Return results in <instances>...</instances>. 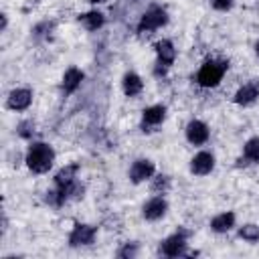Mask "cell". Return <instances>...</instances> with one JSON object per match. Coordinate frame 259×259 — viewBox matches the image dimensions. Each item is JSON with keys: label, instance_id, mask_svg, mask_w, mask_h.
<instances>
[{"label": "cell", "instance_id": "obj_1", "mask_svg": "<svg viewBox=\"0 0 259 259\" xmlns=\"http://www.w3.org/2000/svg\"><path fill=\"white\" fill-rule=\"evenodd\" d=\"M55 162H57V152L49 142H42V140L28 142L24 150V166L28 168V172L36 176H45L53 170Z\"/></svg>", "mask_w": 259, "mask_h": 259}, {"label": "cell", "instance_id": "obj_7", "mask_svg": "<svg viewBox=\"0 0 259 259\" xmlns=\"http://www.w3.org/2000/svg\"><path fill=\"white\" fill-rule=\"evenodd\" d=\"M166 117H168V107L164 103H152V105L144 107L142 115H140V130H142V134L158 132V127L164 125Z\"/></svg>", "mask_w": 259, "mask_h": 259}, {"label": "cell", "instance_id": "obj_29", "mask_svg": "<svg viewBox=\"0 0 259 259\" xmlns=\"http://www.w3.org/2000/svg\"><path fill=\"white\" fill-rule=\"evenodd\" d=\"M127 2H132V4H136V2H142V0H127Z\"/></svg>", "mask_w": 259, "mask_h": 259}, {"label": "cell", "instance_id": "obj_27", "mask_svg": "<svg viewBox=\"0 0 259 259\" xmlns=\"http://www.w3.org/2000/svg\"><path fill=\"white\" fill-rule=\"evenodd\" d=\"M91 6H97V4H105V2H109V0H87Z\"/></svg>", "mask_w": 259, "mask_h": 259}, {"label": "cell", "instance_id": "obj_26", "mask_svg": "<svg viewBox=\"0 0 259 259\" xmlns=\"http://www.w3.org/2000/svg\"><path fill=\"white\" fill-rule=\"evenodd\" d=\"M0 20H2V24H0V32H6V28H8V14L2 12V14H0Z\"/></svg>", "mask_w": 259, "mask_h": 259}, {"label": "cell", "instance_id": "obj_22", "mask_svg": "<svg viewBox=\"0 0 259 259\" xmlns=\"http://www.w3.org/2000/svg\"><path fill=\"white\" fill-rule=\"evenodd\" d=\"M55 28H57V20H49V18H45V20H40V22H36L32 28H30V36L34 38V40H49L51 38V34L55 32Z\"/></svg>", "mask_w": 259, "mask_h": 259}, {"label": "cell", "instance_id": "obj_5", "mask_svg": "<svg viewBox=\"0 0 259 259\" xmlns=\"http://www.w3.org/2000/svg\"><path fill=\"white\" fill-rule=\"evenodd\" d=\"M152 49H154V55H156V61H154V67H152V75L156 79H166L170 69L174 67L176 59H178V49H176L174 40L168 38V36L156 40Z\"/></svg>", "mask_w": 259, "mask_h": 259}, {"label": "cell", "instance_id": "obj_8", "mask_svg": "<svg viewBox=\"0 0 259 259\" xmlns=\"http://www.w3.org/2000/svg\"><path fill=\"white\" fill-rule=\"evenodd\" d=\"M214 168H217V156L212 150H206V148H200L188 162V172L196 178L210 176Z\"/></svg>", "mask_w": 259, "mask_h": 259}, {"label": "cell", "instance_id": "obj_10", "mask_svg": "<svg viewBox=\"0 0 259 259\" xmlns=\"http://www.w3.org/2000/svg\"><path fill=\"white\" fill-rule=\"evenodd\" d=\"M156 172H158V168H156L154 160H150V158H136L130 164V168H127V180H130V184L140 186V184L150 182Z\"/></svg>", "mask_w": 259, "mask_h": 259}, {"label": "cell", "instance_id": "obj_21", "mask_svg": "<svg viewBox=\"0 0 259 259\" xmlns=\"http://www.w3.org/2000/svg\"><path fill=\"white\" fill-rule=\"evenodd\" d=\"M237 239H241L243 243L249 245H257L259 243V223H243L237 225Z\"/></svg>", "mask_w": 259, "mask_h": 259}, {"label": "cell", "instance_id": "obj_9", "mask_svg": "<svg viewBox=\"0 0 259 259\" xmlns=\"http://www.w3.org/2000/svg\"><path fill=\"white\" fill-rule=\"evenodd\" d=\"M184 140L194 148L206 146L210 142V125L200 117L188 119L184 125Z\"/></svg>", "mask_w": 259, "mask_h": 259}, {"label": "cell", "instance_id": "obj_20", "mask_svg": "<svg viewBox=\"0 0 259 259\" xmlns=\"http://www.w3.org/2000/svg\"><path fill=\"white\" fill-rule=\"evenodd\" d=\"M150 186V192L152 194H162L166 196L170 190H172V176L170 174H164V172H156L152 176V180L148 182Z\"/></svg>", "mask_w": 259, "mask_h": 259}, {"label": "cell", "instance_id": "obj_16", "mask_svg": "<svg viewBox=\"0 0 259 259\" xmlns=\"http://www.w3.org/2000/svg\"><path fill=\"white\" fill-rule=\"evenodd\" d=\"M146 89V83H144V77L134 71V69H127L123 75H121V93L127 97V99H136L144 93Z\"/></svg>", "mask_w": 259, "mask_h": 259}, {"label": "cell", "instance_id": "obj_4", "mask_svg": "<svg viewBox=\"0 0 259 259\" xmlns=\"http://www.w3.org/2000/svg\"><path fill=\"white\" fill-rule=\"evenodd\" d=\"M168 22H170V12H168V8H166L164 4L154 2V4H150V6L140 14V18H138V22H136V34H138V36H150V34H154L156 30L168 26Z\"/></svg>", "mask_w": 259, "mask_h": 259}, {"label": "cell", "instance_id": "obj_12", "mask_svg": "<svg viewBox=\"0 0 259 259\" xmlns=\"http://www.w3.org/2000/svg\"><path fill=\"white\" fill-rule=\"evenodd\" d=\"M32 101H34V91L30 87H14L8 91L4 105L14 113H24L30 109Z\"/></svg>", "mask_w": 259, "mask_h": 259}, {"label": "cell", "instance_id": "obj_14", "mask_svg": "<svg viewBox=\"0 0 259 259\" xmlns=\"http://www.w3.org/2000/svg\"><path fill=\"white\" fill-rule=\"evenodd\" d=\"M83 81H85V71L79 69L77 65H69L61 75V93H63V97H69V95L77 93L81 89Z\"/></svg>", "mask_w": 259, "mask_h": 259}, {"label": "cell", "instance_id": "obj_23", "mask_svg": "<svg viewBox=\"0 0 259 259\" xmlns=\"http://www.w3.org/2000/svg\"><path fill=\"white\" fill-rule=\"evenodd\" d=\"M34 132H36V123H34V119H30V117L20 119V121L16 123V127H14V134H16L20 140H24V142H32V140H34Z\"/></svg>", "mask_w": 259, "mask_h": 259}, {"label": "cell", "instance_id": "obj_11", "mask_svg": "<svg viewBox=\"0 0 259 259\" xmlns=\"http://www.w3.org/2000/svg\"><path fill=\"white\" fill-rule=\"evenodd\" d=\"M168 210H170L168 198L162 196V194H152V196L146 198L144 204H142V219H144L146 223H158V221L166 219Z\"/></svg>", "mask_w": 259, "mask_h": 259}, {"label": "cell", "instance_id": "obj_6", "mask_svg": "<svg viewBox=\"0 0 259 259\" xmlns=\"http://www.w3.org/2000/svg\"><path fill=\"white\" fill-rule=\"evenodd\" d=\"M97 233H99V227L97 225H91V223H73L69 235H67V245L71 249H83V247H91L97 239Z\"/></svg>", "mask_w": 259, "mask_h": 259}, {"label": "cell", "instance_id": "obj_17", "mask_svg": "<svg viewBox=\"0 0 259 259\" xmlns=\"http://www.w3.org/2000/svg\"><path fill=\"white\" fill-rule=\"evenodd\" d=\"M259 164V134L251 136L245 140L241 148V156L237 158V168H247V166H257Z\"/></svg>", "mask_w": 259, "mask_h": 259}, {"label": "cell", "instance_id": "obj_25", "mask_svg": "<svg viewBox=\"0 0 259 259\" xmlns=\"http://www.w3.org/2000/svg\"><path fill=\"white\" fill-rule=\"evenodd\" d=\"M208 2H210V8L217 12H229L235 6V0H208Z\"/></svg>", "mask_w": 259, "mask_h": 259}, {"label": "cell", "instance_id": "obj_13", "mask_svg": "<svg viewBox=\"0 0 259 259\" xmlns=\"http://www.w3.org/2000/svg\"><path fill=\"white\" fill-rule=\"evenodd\" d=\"M231 101L237 107H253L259 101V81L257 79H251V81L239 85L237 91L233 93Z\"/></svg>", "mask_w": 259, "mask_h": 259}, {"label": "cell", "instance_id": "obj_15", "mask_svg": "<svg viewBox=\"0 0 259 259\" xmlns=\"http://www.w3.org/2000/svg\"><path fill=\"white\" fill-rule=\"evenodd\" d=\"M208 229L214 235H229L231 231L237 229V212L235 210H221L210 217Z\"/></svg>", "mask_w": 259, "mask_h": 259}, {"label": "cell", "instance_id": "obj_18", "mask_svg": "<svg viewBox=\"0 0 259 259\" xmlns=\"http://www.w3.org/2000/svg\"><path fill=\"white\" fill-rule=\"evenodd\" d=\"M77 22H79L87 32H97V30H101V28L105 26L107 18H105V14H103L97 6H93V8L85 10V12H81V14L77 16Z\"/></svg>", "mask_w": 259, "mask_h": 259}, {"label": "cell", "instance_id": "obj_2", "mask_svg": "<svg viewBox=\"0 0 259 259\" xmlns=\"http://www.w3.org/2000/svg\"><path fill=\"white\" fill-rule=\"evenodd\" d=\"M190 237H192V231H190V229L178 227L176 231H172L170 235H166V237L158 243L156 253H158L160 257H166V259H178V257H192V255H198V251H190V249H188Z\"/></svg>", "mask_w": 259, "mask_h": 259}, {"label": "cell", "instance_id": "obj_24", "mask_svg": "<svg viewBox=\"0 0 259 259\" xmlns=\"http://www.w3.org/2000/svg\"><path fill=\"white\" fill-rule=\"evenodd\" d=\"M140 251H142L140 241H123L115 249V257L117 259H136L140 255Z\"/></svg>", "mask_w": 259, "mask_h": 259}, {"label": "cell", "instance_id": "obj_3", "mask_svg": "<svg viewBox=\"0 0 259 259\" xmlns=\"http://www.w3.org/2000/svg\"><path fill=\"white\" fill-rule=\"evenodd\" d=\"M229 67H231L229 59H225V57H210V59L200 63V67H198V71L194 75V83L200 89H214L225 79Z\"/></svg>", "mask_w": 259, "mask_h": 259}, {"label": "cell", "instance_id": "obj_28", "mask_svg": "<svg viewBox=\"0 0 259 259\" xmlns=\"http://www.w3.org/2000/svg\"><path fill=\"white\" fill-rule=\"evenodd\" d=\"M253 49H255V55H257V59H259V38L255 40V47H253Z\"/></svg>", "mask_w": 259, "mask_h": 259}, {"label": "cell", "instance_id": "obj_19", "mask_svg": "<svg viewBox=\"0 0 259 259\" xmlns=\"http://www.w3.org/2000/svg\"><path fill=\"white\" fill-rule=\"evenodd\" d=\"M79 172H81V162H69V164L61 166L53 174V186H65V184L77 180L79 178Z\"/></svg>", "mask_w": 259, "mask_h": 259}]
</instances>
